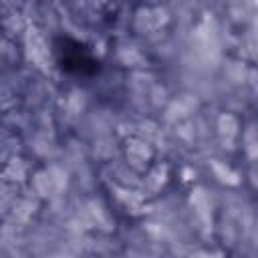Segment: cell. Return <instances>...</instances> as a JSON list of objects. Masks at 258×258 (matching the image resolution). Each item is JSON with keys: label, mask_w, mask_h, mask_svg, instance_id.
Here are the masks:
<instances>
[{"label": "cell", "mask_w": 258, "mask_h": 258, "mask_svg": "<svg viewBox=\"0 0 258 258\" xmlns=\"http://www.w3.org/2000/svg\"><path fill=\"white\" fill-rule=\"evenodd\" d=\"M56 58L58 64L64 73H73V75H91L99 69L97 58L81 46V42L71 40V38H58L56 44Z\"/></svg>", "instance_id": "6da1fadb"}]
</instances>
